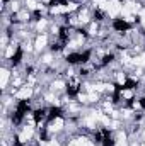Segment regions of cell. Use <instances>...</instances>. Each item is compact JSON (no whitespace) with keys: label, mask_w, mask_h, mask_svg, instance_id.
Returning a JSON list of instances; mask_svg holds the SVG:
<instances>
[{"label":"cell","mask_w":145,"mask_h":146,"mask_svg":"<svg viewBox=\"0 0 145 146\" xmlns=\"http://www.w3.org/2000/svg\"><path fill=\"white\" fill-rule=\"evenodd\" d=\"M0 76H2V78H0V90L5 92V90L10 87V82H12V68L2 65V68H0Z\"/></svg>","instance_id":"obj_1"}]
</instances>
